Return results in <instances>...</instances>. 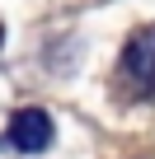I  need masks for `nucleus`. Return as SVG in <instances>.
<instances>
[{
	"mask_svg": "<svg viewBox=\"0 0 155 159\" xmlns=\"http://www.w3.org/2000/svg\"><path fill=\"white\" fill-rule=\"evenodd\" d=\"M122 70L132 84H141L146 94H155V24L136 28L127 38V52H122Z\"/></svg>",
	"mask_w": 155,
	"mask_h": 159,
	"instance_id": "nucleus-1",
	"label": "nucleus"
},
{
	"mask_svg": "<svg viewBox=\"0 0 155 159\" xmlns=\"http://www.w3.org/2000/svg\"><path fill=\"white\" fill-rule=\"evenodd\" d=\"M10 140H14V150H24V154L47 150V145H52V117H47L42 108H24V112H14V122H10Z\"/></svg>",
	"mask_w": 155,
	"mask_h": 159,
	"instance_id": "nucleus-2",
	"label": "nucleus"
}]
</instances>
